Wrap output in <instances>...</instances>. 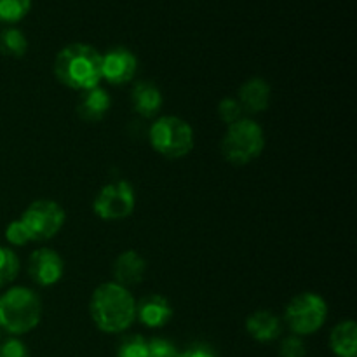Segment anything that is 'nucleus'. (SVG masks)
Wrapping results in <instances>:
<instances>
[{
    "label": "nucleus",
    "instance_id": "nucleus-1",
    "mask_svg": "<svg viewBox=\"0 0 357 357\" xmlns=\"http://www.w3.org/2000/svg\"><path fill=\"white\" fill-rule=\"evenodd\" d=\"M91 319L103 333H122L136 319V302L128 288L105 282L94 289L89 303Z\"/></svg>",
    "mask_w": 357,
    "mask_h": 357
},
{
    "label": "nucleus",
    "instance_id": "nucleus-2",
    "mask_svg": "<svg viewBox=\"0 0 357 357\" xmlns=\"http://www.w3.org/2000/svg\"><path fill=\"white\" fill-rule=\"evenodd\" d=\"M54 75L63 86L87 91L100 86L101 52L89 44H70L56 54Z\"/></svg>",
    "mask_w": 357,
    "mask_h": 357
},
{
    "label": "nucleus",
    "instance_id": "nucleus-3",
    "mask_svg": "<svg viewBox=\"0 0 357 357\" xmlns=\"http://www.w3.org/2000/svg\"><path fill=\"white\" fill-rule=\"evenodd\" d=\"M42 317L40 296L30 288L16 286L0 295V330L20 337L38 326Z\"/></svg>",
    "mask_w": 357,
    "mask_h": 357
},
{
    "label": "nucleus",
    "instance_id": "nucleus-4",
    "mask_svg": "<svg viewBox=\"0 0 357 357\" xmlns=\"http://www.w3.org/2000/svg\"><path fill=\"white\" fill-rule=\"evenodd\" d=\"M265 149L264 129L253 119H241L227 128L222 139V155L234 166H246Z\"/></svg>",
    "mask_w": 357,
    "mask_h": 357
},
{
    "label": "nucleus",
    "instance_id": "nucleus-5",
    "mask_svg": "<svg viewBox=\"0 0 357 357\" xmlns=\"http://www.w3.org/2000/svg\"><path fill=\"white\" fill-rule=\"evenodd\" d=\"M152 149L166 159H181L194 149V129L174 115L157 119L149 132Z\"/></svg>",
    "mask_w": 357,
    "mask_h": 357
},
{
    "label": "nucleus",
    "instance_id": "nucleus-6",
    "mask_svg": "<svg viewBox=\"0 0 357 357\" xmlns=\"http://www.w3.org/2000/svg\"><path fill=\"white\" fill-rule=\"evenodd\" d=\"M328 317V305L316 293H300L288 303L284 321L296 337H307L323 328Z\"/></svg>",
    "mask_w": 357,
    "mask_h": 357
},
{
    "label": "nucleus",
    "instance_id": "nucleus-7",
    "mask_svg": "<svg viewBox=\"0 0 357 357\" xmlns=\"http://www.w3.org/2000/svg\"><path fill=\"white\" fill-rule=\"evenodd\" d=\"M20 220L30 237V243L31 241L42 243V241L52 239L63 229L66 215L58 202L40 199V201L31 202Z\"/></svg>",
    "mask_w": 357,
    "mask_h": 357
},
{
    "label": "nucleus",
    "instance_id": "nucleus-8",
    "mask_svg": "<svg viewBox=\"0 0 357 357\" xmlns=\"http://www.w3.org/2000/svg\"><path fill=\"white\" fill-rule=\"evenodd\" d=\"M136 204L135 188L129 181L119 180L115 183H108L98 192L93 202V211L98 218L105 222L128 218Z\"/></svg>",
    "mask_w": 357,
    "mask_h": 357
},
{
    "label": "nucleus",
    "instance_id": "nucleus-9",
    "mask_svg": "<svg viewBox=\"0 0 357 357\" xmlns=\"http://www.w3.org/2000/svg\"><path fill=\"white\" fill-rule=\"evenodd\" d=\"M138 59L129 49L114 47L101 54V77L114 86L128 84L135 79Z\"/></svg>",
    "mask_w": 357,
    "mask_h": 357
},
{
    "label": "nucleus",
    "instance_id": "nucleus-10",
    "mask_svg": "<svg viewBox=\"0 0 357 357\" xmlns=\"http://www.w3.org/2000/svg\"><path fill=\"white\" fill-rule=\"evenodd\" d=\"M28 274L35 284L44 286V288L52 286L61 281L63 274H65V261L54 250L40 248L30 255Z\"/></svg>",
    "mask_w": 357,
    "mask_h": 357
},
{
    "label": "nucleus",
    "instance_id": "nucleus-11",
    "mask_svg": "<svg viewBox=\"0 0 357 357\" xmlns=\"http://www.w3.org/2000/svg\"><path fill=\"white\" fill-rule=\"evenodd\" d=\"M136 317L146 328H162L173 317V307L160 295H149L136 303Z\"/></svg>",
    "mask_w": 357,
    "mask_h": 357
},
{
    "label": "nucleus",
    "instance_id": "nucleus-12",
    "mask_svg": "<svg viewBox=\"0 0 357 357\" xmlns=\"http://www.w3.org/2000/svg\"><path fill=\"white\" fill-rule=\"evenodd\" d=\"M146 261L143 260L142 255L136 251L128 250L117 257L114 264V279L121 286H135L139 284L145 278Z\"/></svg>",
    "mask_w": 357,
    "mask_h": 357
},
{
    "label": "nucleus",
    "instance_id": "nucleus-13",
    "mask_svg": "<svg viewBox=\"0 0 357 357\" xmlns=\"http://www.w3.org/2000/svg\"><path fill=\"white\" fill-rule=\"evenodd\" d=\"M112 107L110 94L103 87L96 86L93 89L82 91L77 103V114L87 122H98L108 114Z\"/></svg>",
    "mask_w": 357,
    "mask_h": 357
},
{
    "label": "nucleus",
    "instance_id": "nucleus-14",
    "mask_svg": "<svg viewBox=\"0 0 357 357\" xmlns=\"http://www.w3.org/2000/svg\"><path fill=\"white\" fill-rule=\"evenodd\" d=\"M243 110L250 114H261L268 108L271 103V86L260 77L246 80L239 89V98H237Z\"/></svg>",
    "mask_w": 357,
    "mask_h": 357
},
{
    "label": "nucleus",
    "instance_id": "nucleus-15",
    "mask_svg": "<svg viewBox=\"0 0 357 357\" xmlns=\"http://www.w3.org/2000/svg\"><path fill=\"white\" fill-rule=\"evenodd\" d=\"M131 101L138 115L145 119L155 117L162 108V93L153 82L139 80L131 91Z\"/></svg>",
    "mask_w": 357,
    "mask_h": 357
},
{
    "label": "nucleus",
    "instance_id": "nucleus-16",
    "mask_svg": "<svg viewBox=\"0 0 357 357\" xmlns=\"http://www.w3.org/2000/svg\"><path fill=\"white\" fill-rule=\"evenodd\" d=\"M246 330L251 338L261 342V344H267V342L279 338L282 324L281 319L268 310H258L246 319Z\"/></svg>",
    "mask_w": 357,
    "mask_h": 357
},
{
    "label": "nucleus",
    "instance_id": "nucleus-17",
    "mask_svg": "<svg viewBox=\"0 0 357 357\" xmlns=\"http://www.w3.org/2000/svg\"><path fill=\"white\" fill-rule=\"evenodd\" d=\"M330 347L337 357L357 356V324L352 319L342 321L330 335Z\"/></svg>",
    "mask_w": 357,
    "mask_h": 357
},
{
    "label": "nucleus",
    "instance_id": "nucleus-18",
    "mask_svg": "<svg viewBox=\"0 0 357 357\" xmlns=\"http://www.w3.org/2000/svg\"><path fill=\"white\" fill-rule=\"evenodd\" d=\"M28 51V40L17 28L7 26L0 30V52L9 58H23Z\"/></svg>",
    "mask_w": 357,
    "mask_h": 357
},
{
    "label": "nucleus",
    "instance_id": "nucleus-19",
    "mask_svg": "<svg viewBox=\"0 0 357 357\" xmlns=\"http://www.w3.org/2000/svg\"><path fill=\"white\" fill-rule=\"evenodd\" d=\"M31 9V0H0V23H20Z\"/></svg>",
    "mask_w": 357,
    "mask_h": 357
},
{
    "label": "nucleus",
    "instance_id": "nucleus-20",
    "mask_svg": "<svg viewBox=\"0 0 357 357\" xmlns=\"http://www.w3.org/2000/svg\"><path fill=\"white\" fill-rule=\"evenodd\" d=\"M20 272V258L13 250L0 246V288L10 284Z\"/></svg>",
    "mask_w": 357,
    "mask_h": 357
},
{
    "label": "nucleus",
    "instance_id": "nucleus-21",
    "mask_svg": "<svg viewBox=\"0 0 357 357\" xmlns=\"http://www.w3.org/2000/svg\"><path fill=\"white\" fill-rule=\"evenodd\" d=\"M146 344L149 342L142 335L122 338L117 347V357H146Z\"/></svg>",
    "mask_w": 357,
    "mask_h": 357
},
{
    "label": "nucleus",
    "instance_id": "nucleus-22",
    "mask_svg": "<svg viewBox=\"0 0 357 357\" xmlns=\"http://www.w3.org/2000/svg\"><path fill=\"white\" fill-rule=\"evenodd\" d=\"M243 107L239 105V101L234 100V98H225V100L220 101L218 105V117L225 122L227 126L236 124L237 121L243 119Z\"/></svg>",
    "mask_w": 357,
    "mask_h": 357
},
{
    "label": "nucleus",
    "instance_id": "nucleus-23",
    "mask_svg": "<svg viewBox=\"0 0 357 357\" xmlns=\"http://www.w3.org/2000/svg\"><path fill=\"white\" fill-rule=\"evenodd\" d=\"M178 349L174 344L164 338H152L146 344V357H178Z\"/></svg>",
    "mask_w": 357,
    "mask_h": 357
},
{
    "label": "nucleus",
    "instance_id": "nucleus-24",
    "mask_svg": "<svg viewBox=\"0 0 357 357\" xmlns=\"http://www.w3.org/2000/svg\"><path fill=\"white\" fill-rule=\"evenodd\" d=\"M6 239L7 243H10L13 246H24V244L30 243V237H28L21 220H14V222H10L9 225H7Z\"/></svg>",
    "mask_w": 357,
    "mask_h": 357
},
{
    "label": "nucleus",
    "instance_id": "nucleus-25",
    "mask_svg": "<svg viewBox=\"0 0 357 357\" xmlns=\"http://www.w3.org/2000/svg\"><path fill=\"white\" fill-rule=\"evenodd\" d=\"M281 357H305L307 347L300 337H288L282 340L281 349H279Z\"/></svg>",
    "mask_w": 357,
    "mask_h": 357
},
{
    "label": "nucleus",
    "instance_id": "nucleus-26",
    "mask_svg": "<svg viewBox=\"0 0 357 357\" xmlns=\"http://www.w3.org/2000/svg\"><path fill=\"white\" fill-rule=\"evenodd\" d=\"M0 357H30L26 345L17 338H7L0 344Z\"/></svg>",
    "mask_w": 357,
    "mask_h": 357
},
{
    "label": "nucleus",
    "instance_id": "nucleus-27",
    "mask_svg": "<svg viewBox=\"0 0 357 357\" xmlns=\"http://www.w3.org/2000/svg\"><path fill=\"white\" fill-rule=\"evenodd\" d=\"M178 357H216V356L206 347H190L187 349V351L180 352Z\"/></svg>",
    "mask_w": 357,
    "mask_h": 357
},
{
    "label": "nucleus",
    "instance_id": "nucleus-28",
    "mask_svg": "<svg viewBox=\"0 0 357 357\" xmlns=\"http://www.w3.org/2000/svg\"><path fill=\"white\" fill-rule=\"evenodd\" d=\"M0 337H2V330H0Z\"/></svg>",
    "mask_w": 357,
    "mask_h": 357
}]
</instances>
